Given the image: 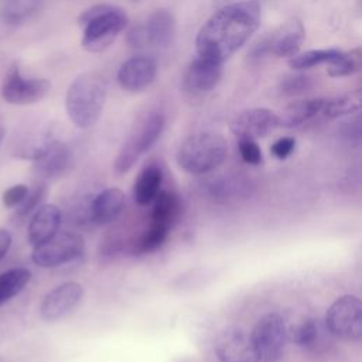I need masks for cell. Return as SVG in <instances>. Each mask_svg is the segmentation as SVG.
I'll list each match as a JSON object with an SVG mask.
<instances>
[{
  "instance_id": "cell-22",
  "label": "cell",
  "mask_w": 362,
  "mask_h": 362,
  "mask_svg": "<svg viewBox=\"0 0 362 362\" xmlns=\"http://www.w3.org/2000/svg\"><path fill=\"white\" fill-rule=\"evenodd\" d=\"M42 0H7L0 7V23L18 25L30 20L41 8Z\"/></svg>"
},
{
  "instance_id": "cell-23",
  "label": "cell",
  "mask_w": 362,
  "mask_h": 362,
  "mask_svg": "<svg viewBox=\"0 0 362 362\" xmlns=\"http://www.w3.org/2000/svg\"><path fill=\"white\" fill-rule=\"evenodd\" d=\"M31 280V272L25 267H13L0 273V307L20 294Z\"/></svg>"
},
{
  "instance_id": "cell-30",
  "label": "cell",
  "mask_w": 362,
  "mask_h": 362,
  "mask_svg": "<svg viewBox=\"0 0 362 362\" xmlns=\"http://www.w3.org/2000/svg\"><path fill=\"white\" fill-rule=\"evenodd\" d=\"M359 65H361L359 51L344 52V55L337 62L329 65L327 71L329 76L341 78V76H348L355 74L359 69Z\"/></svg>"
},
{
  "instance_id": "cell-1",
  "label": "cell",
  "mask_w": 362,
  "mask_h": 362,
  "mask_svg": "<svg viewBox=\"0 0 362 362\" xmlns=\"http://www.w3.org/2000/svg\"><path fill=\"white\" fill-rule=\"evenodd\" d=\"M260 4L255 0L235 1L216 10L199 28L195 47L199 57L223 64L259 28Z\"/></svg>"
},
{
  "instance_id": "cell-19",
  "label": "cell",
  "mask_w": 362,
  "mask_h": 362,
  "mask_svg": "<svg viewBox=\"0 0 362 362\" xmlns=\"http://www.w3.org/2000/svg\"><path fill=\"white\" fill-rule=\"evenodd\" d=\"M126 198L119 188H106L95 195L89 206L90 219L95 223L106 225L115 221L124 209Z\"/></svg>"
},
{
  "instance_id": "cell-11",
  "label": "cell",
  "mask_w": 362,
  "mask_h": 362,
  "mask_svg": "<svg viewBox=\"0 0 362 362\" xmlns=\"http://www.w3.org/2000/svg\"><path fill=\"white\" fill-rule=\"evenodd\" d=\"M215 354L219 362H260L250 334L238 327L221 331L215 341Z\"/></svg>"
},
{
  "instance_id": "cell-16",
  "label": "cell",
  "mask_w": 362,
  "mask_h": 362,
  "mask_svg": "<svg viewBox=\"0 0 362 362\" xmlns=\"http://www.w3.org/2000/svg\"><path fill=\"white\" fill-rule=\"evenodd\" d=\"M71 164V151L68 146L54 139L40 157L34 160L33 171L40 180H54L65 174Z\"/></svg>"
},
{
  "instance_id": "cell-38",
  "label": "cell",
  "mask_w": 362,
  "mask_h": 362,
  "mask_svg": "<svg viewBox=\"0 0 362 362\" xmlns=\"http://www.w3.org/2000/svg\"><path fill=\"white\" fill-rule=\"evenodd\" d=\"M130 1H140V0H130Z\"/></svg>"
},
{
  "instance_id": "cell-32",
  "label": "cell",
  "mask_w": 362,
  "mask_h": 362,
  "mask_svg": "<svg viewBox=\"0 0 362 362\" xmlns=\"http://www.w3.org/2000/svg\"><path fill=\"white\" fill-rule=\"evenodd\" d=\"M239 153L242 160L252 165H257L263 160L259 144L252 139H239Z\"/></svg>"
},
{
  "instance_id": "cell-34",
  "label": "cell",
  "mask_w": 362,
  "mask_h": 362,
  "mask_svg": "<svg viewBox=\"0 0 362 362\" xmlns=\"http://www.w3.org/2000/svg\"><path fill=\"white\" fill-rule=\"evenodd\" d=\"M296 147V140L293 137H280L279 140H276L272 147H270V151L274 157L283 160V158H287L293 150Z\"/></svg>"
},
{
  "instance_id": "cell-20",
  "label": "cell",
  "mask_w": 362,
  "mask_h": 362,
  "mask_svg": "<svg viewBox=\"0 0 362 362\" xmlns=\"http://www.w3.org/2000/svg\"><path fill=\"white\" fill-rule=\"evenodd\" d=\"M325 99L327 98L304 99L288 105L283 115L279 116L280 124L286 127H297L315 117H322Z\"/></svg>"
},
{
  "instance_id": "cell-31",
  "label": "cell",
  "mask_w": 362,
  "mask_h": 362,
  "mask_svg": "<svg viewBox=\"0 0 362 362\" xmlns=\"http://www.w3.org/2000/svg\"><path fill=\"white\" fill-rule=\"evenodd\" d=\"M313 88V79L307 75L297 74V75H288L284 79H281L279 85V90L283 95L294 96L301 95Z\"/></svg>"
},
{
  "instance_id": "cell-9",
  "label": "cell",
  "mask_w": 362,
  "mask_h": 362,
  "mask_svg": "<svg viewBox=\"0 0 362 362\" xmlns=\"http://www.w3.org/2000/svg\"><path fill=\"white\" fill-rule=\"evenodd\" d=\"M325 324L329 332L344 341L362 337V303L356 296H341L327 311Z\"/></svg>"
},
{
  "instance_id": "cell-6",
  "label": "cell",
  "mask_w": 362,
  "mask_h": 362,
  "mask_svg": "<svg viewBox=\"0 0 362 362\" xmlns=\"http://www.w3.org/2000/svg\"><path fill=\"white\" fill-rule=\"evenodd\" d=\"M85 252V240L75 232H57L45 242L34 246L31 259L44 269L58 267L81 257Z\"/></svg>"
},
{
  "instance_id": "cell-36",
  "label": "cell",
  "mask_w": 362,
  "mask_h": 362,
  "mask_svg": "<svg viewBox=\"0 0 362 362\" xmlns=\"http://www.w3.org/2000/svg\"><path fill=\"white\" fill-rule=\"evenodd\" d=\"M11 246V235L6 229H0V260L7 255Z\"/></svg>"
},
{
  "instance_id": "cell-10",
  "label": "cell",
  "mask_w": 362,
  "mask_h": 362,
  "mask_svg": "<svg viewBox=\"0 0 362 362\" xmlns=\"http://www.w3.org/2000/svg\"><path fill=\"white\" fill-rule=\"evenodd\" d=\"M51 83L45 78H25L14 64L8 68L3 83L1 98L10 105H31L49 92Z\"/></svg>"
},
{
  "instance_id": "cell-3",
  "label": "cell",
  "mask_w": 362,
  "mask_h": 362,
  "mask_svg": "<svg viewBox=\"0 0 362 362\" xmlns=\"http://www.w3.org/2000/svg\"><path fill=\"white\" fill-rule=\"evenodd\" d=\"M226 157V140L215 132L191 134L181 143L177 151L178 165L192 175H202L216 170Z\"/></svg>"
},
{
  "instance_id": "cell-7",
  "label": "cell",
  "mask_w": 362,
  "mask_h": 362,
  "mask_svg": "<svg viewBox=\"0 0 362 362\" xmlns=\"http://www.w3.org/2000/svg\"><path fill=\"white\" fill-rule=\"evenodd\" d=\"M260 362H277L288 341V327L279 313L264 314L257 320L250 334Z\"/></svg>"
},
{
  "instance_id": "cell-2",
  "label": "cell",
  "mask_w": 362,
  "mask_h": 362,
  "mask_svg": "<svg viewBox=\"0 0 362 362\" xmlns=\"http://www.w3.org/2000/svg\"><path fill=\"white\" fill-rule=\"evenodd\" d=\"M107 95V82L99 72H85L69 85L65 96V109L71 122L81 129L93 126L103 110Z\"/></svg>"
},
{
  "instance_id": "cell-8",
  "label": "cell",
  "mask_w": 362,
  "mask_h": 362,
  "mask_svg": "<svg viewBox=\"0 0 362 362\" xmlns=\"http://www.w3.org/2000/svg\"><path fill=\"white\" fill-rule=\"evenodd\" d=\"M175 38V18L165 8L156 10L144 23L136 24L127 34V42L133 48H167Z\"/></svg>"
},
{
  "instance_id": "cell-26",
  "label": "cell",
  "mask_w": 362,
  "mask_h": 362,
  "mask_svg": "<svg viewBox=\"0 0 362 362\" xmlns=\"http://www.w3.org/2000/svg\"><path fill=\"white\" fill-rule=\"evenodd\" d=\"M344 55V51H339L337 48L329 49H310L303 54H296L290 59V66L293 69L301 71L314 68L318 65H332Z\"/></svg>"
},
{
  "instance_id": "cell-25",
  "label": "cell",
  "mask_w": 362,
  "mask_h": 362,
  "mask_svg": "<svg viewBox=\"0 0 362 362\" xmlns=\"http://www.w3.org/2000/svg\"><path fill=\"white\" fill-rule=\"evenodd\" d=\"M151 202H153V209H151L153 222L163 223L171 228L173 222L177 219L181 209L178 197L168 191H160Z\"/></svg>"
},
{
  "instance_id": "cell-5",
  "label": "cell",
  "mask_w": 362,
  "mask_h": 362,
  "mask_svg": "<svg viewBox=\"0 0 362 362\" xmlns=\"http://www.w3.org/2000/svg\"><path fill=\"white\" fill-rule=\"evenodd\" d=\"M165 126V116L160 110L150 112L123 143L115 160V170L119 174L127 173L141 154L148 151L161 136Z\"/></svg>"
},
{
  "instance_id": "cell-33",
  "label": "cell",
  "mask_w": 362,
  "mask_h": 362,
  "mask_svg": "<svg viewBox=\"0 0 362 362\" xmlns=\"http://www.w3.org/2000/svg\"><path fill=\"white\" fill-rule=\"evenodd\" d=\"M28 194V187L25 184H16L3 192L1 201L6 208H16Z\"/></svg>"
},
{
  "instance_id": "cell-29",
  "label": "cell",
  "mask_w": 362,
  "mask_h": 362,
  "mask_svg": "<svg viewBox=\"0 0 362 362\" xmlns=\"http://www.w3.org/2000/svg\"><path fill=\"white\" fill-rule=\"evenodd\" d=\"M47 195V187L42 182L35 184L33 188H28V194L25 198L16 206V218L17 219H24L30 214H33L38 206H41V201Z\"/></svg>"
},
{
  "instance_id": "cell-27",
  "label": "cell",
  "mask_w": 362,
  "mask_h": 362,
  "mask_svg": "<svg viewBox=\"0 0 362 362\" xmlns=\"http://www.w3.org/2000/svg\"><path fill=\"white\" fill-rule=\"evenodd\" d=\"M168 226L163 223L153 222L150 229L140 238V240L134 246V253L136 255H143V253H150L158 249L164 240L167 239L168 235Z\"/></svg>"
},
{
  "instance_id": "cell-12",
  "label": "cell",
  "mask_w": 362,
  "mask_h": 362,
  "mask_svg": "<svg viewBox=\"0 0 362 362\" xmlns=\"http://www.w3.org/2000/svg\"><path fill=\"white\" fill-rule=\"evenodd\" d=\"M83 297V288L76 281H66L45 294L40 305V317L54 322L72 313Z\"/></svg>"
},
{
  "instance_id": "cell-35",
  "label": "cell",
  "mask_w": 362,
  "mask_h": 362,
  "mask_svg": "<svg viewBox=\"0 0 362 362\" xmlns=\"http://www.w3.org/2000/svg\"><path fill=\"white\" fill-rule=\"evenodd\" d=\"M267 57H270V51H269V42L267 38L263 37L262 40H259L247 52V61L250 64H259L263 59H266Z\"/></svg>"
},
{
  "instance_id": "cell-14",
  "label": "cell",
  "mask_w": 362,
  "mask_h": 362,
  "mask_svg": "<svg viewBox=\"0 0 362 362\" xmlns=\"http://www.w3.org/2000/svg\"><path fill=\"white\" fill-rule=\"evenodd\" d=\"M157 75V62L151 57L139 55L124 61L117 71V82L122 89L140 92L148 88Z\"/></svg>"
},
{
  "instance_id": "cell-28",
  "label": "cell",
  "mask_w": 362,
  "mask_h": 362,
  "mask_svg": "<svg viewBox=\"0 0 362 362\" xmlns=\"http://www.w3.org/2000/svg\"><path fill=\"white\" fill-rule=\"evenodd\" d=\"M317 337H318V324L313 318H305L288 329V338L300 346L313 345Z\"/></svg>"
},
{
  "instance_id": "cell-24",
  "label": "cell",
  "mask_w": 362,
  "mask_h": 362,
  "mask_svg": "<svg viewBox=\"0 0 362 362\" xmlns=\"http://www.w3.org/2000/svg\"><path fill=\"white\" fill-rule=\"evenodd\" d=\"M362 90L355 89L337 98H327L322 112L324 119H338L352 115L361 109Z\"/></svg>"
},
{
  "instance_id": "cell-13",
  "label": "cell",
  "mask_w": 362,
  "mask_h": 362,
  "mask_svg": "<svg viewBox=\"0 0 362 362\" xmlns=\"http://www.w3.org/2000/svg\"><path fill=\"white\" fill-rule=\"evenodd\" d=\"M280 126L279 116L266 107H253L240 112L230 123V132L238 139H260Z\"/></svg>"
},
{
  "instance_id": "cell-37",
  "label": "cell",
  "mask_w": 362,
  "mask_h": 362,
  "mask_svg": "<svg viewBox=\"0 0 362 362\" xmlns=\"http://www.w3.org/2000/svg\"><path fill=\"white\" fill-rule=\"evenodd\" d=\"M3 139H4V127L0 124V144H1Z\"/></svg>"
},
{
  "instance_id": "cell-21",
  "label": "cell",
  "mask_w": 362,
  "mask_h": 362,
  "mask_svg": "<svg viewBox=\"0 0 362 362\" xmlns=\"http://www.w3.org/2000/svg\"><path fill=\"white\" fill-rule=\"evenodd\" d=\"M161 181H163V173L160 167L157 165L144 167L137 175L134 188H133V197L136 202L139 205L150 204L156 198V195L160 192Z\"/></svg>"
},
{
  "instance_id": "cell-18",
  "label": "cell",
  "mask_w": 362,
  "mask_h": 362,
  "mask_svg": "<svg viewBox=\"0 0 362 362\" xmlns=\"http://www.w3.org/2000/svg\"><path fill=\"white\" fill-rule=\"evenodd\" d=\"M62 221L61 209L54 204H45L38 206L28 223V242L30 245L37 246L47 239H49L52 235L58 232V228Z\"/></svg>"
},
{
  "instance_id": "cell-4",
  "label": "cell",
  "mask_w": 362,
  "mask_h": 362,
  "mask_svg": "<svg viewBox=\"0 0 362 362\" xmlns=\"http://www.w3.org/2000/svg\"><path fill=\"white\" fill-rule=\"evenodd\" d=\"M126 13L112 4H96L79 16L83 27L82 47L89 52L106 49L127 25Z\"/></svg>"
},
{
  "instance_id": "cell-17",
  "label": "cell",
  "mask_w": 362,
  "mask_h": 362,
  "mask_svg": "<svg viewBox=\"0 0 362 362\" xmlns=\"http://www.w3.org/2000/svg\"><path fill=\"white\" fill-rule=\"evenodd\" d=\"M305 37V30L303 23L298 18H291L286 21L279 30L273 34L266 35L269 42L270 55L283 58V57H294Z\"/></svg>"
},
{
  "instance_id": "cell-15",
  "label": "cell",
  "mask_w": 362,
  "mask_h": 362,
  "mask_svg": "<svg viewBox=\"0 0 362 362\" xmlns=\"http://www.w3.org/2000/svg\"><path fill=\"white\" fill-rule=\"evenodd\" d=\"M222 64L198 57L184 72V88L191 93H205L212 90L221 81Z\"/></svg>"
}]
</instances>
